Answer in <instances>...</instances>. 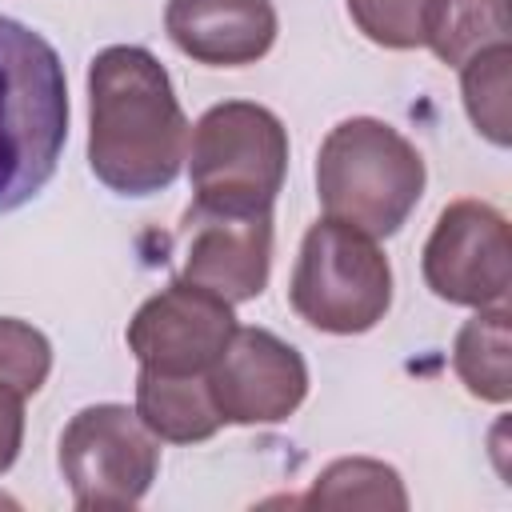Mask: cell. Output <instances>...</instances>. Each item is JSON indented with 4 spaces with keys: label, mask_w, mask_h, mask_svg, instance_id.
I'll use <instances>...</instances> for the list:
<instances>
[{
    "label": "cell",
    "mask_w": 512,
    "mask_h": 512,
    "mask_svg": "<svg viewBox=\"0 0 512 512\" xmlns=\"http://www.w3.org/2000/svg\"><path fill=\"white\" fill-rule=\"evenodd\" d=\"M168 40L208 68H244L276 44L272 0H168Z\"/></svg>",
    "instance_id": "11"
},
{
    "label": "cell",
    "mask_w": 512,
    "mask_h": 512,
    "mask_svg": "<svg viewBox=\"0 0 512 512\" xmlns=\"http://www.w3.org/2000/svg\"><path fill=\"white\" fill-rule=\"evenodd\" d=\"M288 300L316 332L360 336L392 304V264L368 232L324 216L300 240Z\"/></svg>",
    "instance_id": "5"
},
{
    "label": "cell",
    "mask_w": 512,
    "mask_h": 512,
    "mask_svg": "<svg viewBox=\"0 0 512 512\" xmlns=\"http://www.w3.org/2000/svg\"><path fill=\"white\" fill-rule=\"evenodd\" d=\"M308 508H408L404 480L392 464L368 456L332 460L300 500Z\"/></svg>",
    "instance_id": "15"
},
{
    "label": "cell",
    "mask_w": 512,
    "mask_h": 512,
    "mask_svg": "<svg viewBox=\"0 0 512 512\" xmlns=\"http://www.w3.org/2000/svg\"><path fill=\"white\" fill-rule=\"evenodd\" d=\"M236 328L240 324L228 300L188 280H172L128 320V352L140 360V368L152 372L204 376Z\"/></svg>",
    "instance_id": "8"
},
{
    "label": "cell",
    "mask_w": 512,
    "mask_h": 512,
    "mask_svg": "<svg viewBox=\"0 0 512 512\" xmlns=\"http://www.w3.org/2000/svg\"><path fill=\"white\" fill-rule=\"evenodd\" d=\"M192 204L212 212H272L288 172V128L252 100L212 104L188 136Z\"/></svg>",
    "instance_id": "4"
},
{
    "label": "cell",
    "mask_w": 512,
    "mask_h": 512,
    "mask_svg": "<svg viewBox=\"0 0 512 512\" xmlns=\"http://www.w3.org/2000/svg\"><path fill=\"white\" fill-rule=\"evenodd\" d=\"M452 368L460 384L488 404H508L512 396V340H508V304L476 308L472 320L456 332Z\"/></svg>",
    "instance_id": "13"
},
{
    "label": "cell",
    "mask_w": 512,
    "mask_h": 512,
    "mask_svg": "<svg viewBox=\"0 0 512 512\" xmlns=\"http://www.w3.org/2000/svg\"><path fill=\"white\" fill-rule=\"evenodd\" d=\"M424 284L464 308L508 304L512 288V236L504 212L484 200H452L424 244Z\"/></svg>",
    "instance_id": "7"
},
{
    "label": "cell",
    "mask_w": 512,
    "mask_h": 512,
    "mask_svg": "<svg viewBox=\"0 0 512 512\" xmlns=\"http://www.w3.org/2000/svg\"><path fill=\"white\" fill-rule=\"evenodd\" d=\"M68 140V80L56 48L0 16V212L24 208L52 180Z\"/></svg>",
    "instance_id": "2"
},
{
    "label": "cell",
    "mask_w": 512,
    "mask_h": 512,
    "mask_svg": "<svg viewBox=\"0 0 512 512\" xmlns=\"http://www.w3.org/2000/svg\"><path fill=\"white\" fill-rule=\"evenodd\" d=\"M508 72H512V44H492L460 64V92L472 128L508 148L512 140V108H508Z\"/></svg>",
    "instance_id": "16"
},
{
    "label": "cell",
    "mask_w": 512,
    "mask_h": 512,
    "mask_svg": "<svg viewBox=\"0 0 512 512\" xmlns=\"http://www.w3.org/2000/svg\"><path fill=\"white\" fill-rule=\"evenodd\" d=\"M224 424H280L308 396L304 356L268 328H236L208 368Z\"/></svg>",
    "instance_id": "9"
},
{
    "label": "cell",
    "mask_w": 512,
    "mask_h": 512,
    "mask_svg": "<svg viewBox=\"0 0 512 512\" xmlns=\"http://www.w3.org/2000/svg\"><path fill=\"white\" fill-rule=\"evenodd\" d=\"M136 416L156 440L168 444H200L220 432L224 416L212 400L208 372L204 376H176L140 368L136 376Z\"/></svg>",
    "instance_id": "12"
},
{
    "label": "cell",
    "mask_w": 512,
    "mask_h": 512,
    "mask_svg": "<svg viewBox=\"0 0 512 512\" xmlns=\"http://www.w3.org/2000/svg\"><path fill=\"white\" fill-rule=\"evenodd\" d=\"M24 444V396L8 384H0V472L12 468Z\"/></svg>",
    "instance_id": "19"
},
{
    "label": "cell",
    "mask_w": 512,
    "mask_h": 512,
    "mask_svg": "<svg viewBox=\"0 0 512 512\" xmlns=\"http://www.w3.org/2000/svg\"><path fill=\"white\" fill-rule=\"evenodd\" d=\"M48 372H52L48 336L16 316H0V384L16 388L28 400L44 388Z\"/></svg>",
    "instance_id": "17"
},
{
    "label": "cell",
    "mask_w": 512,
    "mask_h": 512,
    "mask_svg": "<svg viewBox=\"0 0 512 512\" xmlns=\"http://www.w3.org/2000/svg\"><path fill=\"white\" fill-rule=\"evenodd\" d=\"M420 152L384 120H340L316 152V196L340 224L368 232L372 240L404 228L424 196Z\"/></svg>",
    "instance_id": "3"
},
{
    "label": "cell",
    "mask_w": 512,
    "mask_h": 512,
    "mask_svg": "<svg viewBox=\"0 0 512 512\" xmlns=\"http://www.w3.org/2000/svg\"><path fill=\"white\" fill-rule=\"evenodd\" d=\"M184 268L180 280L244 304L268 288L272 272V212H212L188 208L184 216Z\"/></svg>",
    "instance_id": "10"
},
{
    "label": "cell",
    "mask_w": 512,
    "mask_h": 512,
    "mask_svg": "<svg viewBox=\"0 0 512 512\" xmlns=\"http://www.w3.org/2000/svg\"><path fill=\"white\" fill-rule=\"evenodd\" d=\"M60 472L80 512L136 508L160 468V440L128 404H88L60 436Z\"/></svg>",
    "instance_id": "6"
},
{
    "label": "cell",
    "mask_w": 512,
    "mask_h": 512,
    "mask_svg": "<svg viewBox=\"0 0 512 512\" xmlns=\"http://www.w3.org/2000/svg\"><path fill=\"white\" fill-rule=\"evenodd\" d=\"M188 156V120L164 64L112 44L88 64V168L120 196L164 192Z\"/></svg>",
    "instance_id": "1"
},
{
    "label": "cell",
    "mask_w": 512,
    "mask_h": 512,
    "mask_svg": "<svg viewBox=\"0 0 512 512\" xmlns=\"http://www.w3.org/2000/svg\"><path fill=\"white\" fill-rule=\"evenodd\" d=\"M512 4L508 0H432L424 20V44L436 60L460 68L492 44H508Z\"/></svg>",
    "instance_id": "14"
},
{
    "label": "cell",
    "mask_w": 512,
    "mask_h": 512,
    "mask_svg": "<svg viewBox=\"0 0 512 512\" xmlns=\"http://www.w3.org/2000/svg\"><path fill=\"white\" fill-rule=\"evenodd\" d=\"M352 24L380 48H424V20L432 0H344Z\"/></svg>",
    "instance_id": "18"
}]
</instances>
